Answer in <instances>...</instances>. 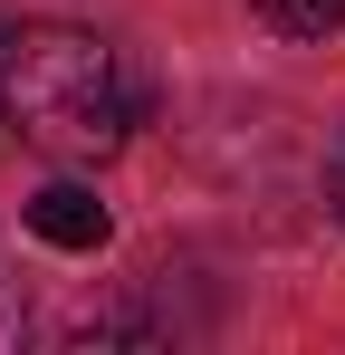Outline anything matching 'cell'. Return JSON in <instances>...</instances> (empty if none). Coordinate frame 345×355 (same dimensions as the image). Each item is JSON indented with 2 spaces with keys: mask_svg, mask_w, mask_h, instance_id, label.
<instances>
[{
  "mask_svg": "<svg viewBox=\"0 0 345 355\" xmlns=\"http://www.w3.org/2000/svg\"><path fill=\"white\" fill-rule=\"evenodd\" d=\"M0 106L57 164H106L144 116V96L125 87L115 49L96 29H67V19H39V29L0 39Z\"/></svg>",
  "mask_w": 345,
  "mask_h": 355,
  "instance_id": "obj_1",
  "label": "cell"
},
{
  "mask_svg": "<svg viewBox=\"0 0 345 355\" xmlns=\"http://www.w3.org/2000/svg\"><path fill=\"white\" fill-rule=\"evenodd\" d=\"M29 231L48 240V250H106L115 211L87 192V182H48V192H29Z\"/></svg>",
  "mask_w": 345,
  "mask_h": 355,
  "instance_id": "obj_2",
  "label": "cell"
},
{
  "mask_svg": "<svg viewBox=\"0 0 345 355\" xmlns=\"http://www.w3.org/2000/svg\"><path fill=\"white\" fill-rule=\"evenodd\" d=\"M259 10V29H278V39H336L345 29V0H249Z\"/></svg>",
  "mask_w": 345,
  "mask_h": 355,
  "instance_id": "obj_3",
  "label": "cell"
},
{
  "mask_svg": "<svg viewBox=\"0 0 345 355\" xmlns=\"http://www.w3.org/2000/svg\"><path fill=\"white\" fill-rule=\"evenodd\" d=\"M326 211L345 221V144H336V164H326Z\"/></svg>",
  "mask_w": 345,
  "mask_h": 355,
  "instance_id": "obj_4",
  "label": "cell"
}]
</instances>
